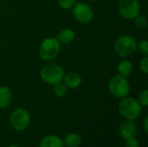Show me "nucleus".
Listing matches in <instances>:
<instances>
[{
  "label": "nucleus",
  "instance_id": "obj_13",
  "mask_svg": "<svg viewBox=\"0 0 148 147\" xmlns=\"http://www.w3.org/2000/svg\"><path fill=\"white\" fill-rule=\"evenodd\" d=\"M134 70V65L129 61H122L117 66V72L118 75L127 78L131 75Z\"/></svg>",
  "mask_w": 148,
  "mask_h": 147
},
{
  "label": "nucleus",
  "instance_id": "obj_1",
  "mask_svg": "<svg viewBox=\"0 0 148 147\" xmlns=\"http://www.w3.org/2000/svg\"><path fill=\"white\" fill-rule=\"evenodd\" d=\"M119 112L126 120H135L141 113V106L133 97H124L119 104Z\"/></svg>",
  "mask_w": 148,
  "mask_h": 147
},
{
  "label": "nucleus",
  "instance_id": "obj_8",
  "mask_svg": "<svg viewBox=\"0 0 148 147\" xmlns=\"http://www.w3.org/2000/svg\"><path fill=\"white\" fill-rule=\"evenodd\" d=\"M74 17L82 23H88L91 22L94 17V11L91 7L85 3H77L72 8Z\"/></svg>",
  "mask_w": 148,
  "mask_h": 147
},
{
  "label": "nucleus",
  "instance_id": "obj_21",
  "mask_svg": "<svg viewBox=\"0 0 148 147\" xmlns=\"http://www.w3.org/2000/svg\"><path fill=\"white\" fill-rule=\"evenodd\" d=\"M139 146H140V143H139L138 139H137L135 137L126 139V142H125V147H139Z\"/></svg>",
  "mask_w": 148,
  "mask_h": 147
},
{
  "label": "nucleus",
  "instance_id": "obj_6",
  "mask_svg": "<svg viewBox=\"0 0 148 147\" xmlns=\"http://www.w3.org/2000/svg\"><path fill=\"white\" fill-rule=\"evenodd\" d=\"M30 122L29 112L24 108H17L10 115V124L14 130L22 132L25 130Z\"/></svg>",
  "mask_w": 148,
  "mask_h": 147
},
{
  "label": "nucleus",
  "instance_id": "obj_3",
  "mask_svg": "<svg viewBox=\"0 0 148 147\" xmlns=\"http://www.w3.org/2000/svg\"><path fill=\"white\" fill-rule=\"evenodd\" d=\"M61 51V43L55 37H48L42 41L40 46L39 54L42 60L52 61L58 56Z\"/></svg>",
  "mask_w": 148,
  "mask_h": 147
},
{
  "label": "nucleus",
  "instance_id": "obj_20",
  "mask_svg": "<svg viewBox=\"0 0 148 147\" xmlns=\"http://www.w3.org/2000/svg\"><path fill=\"white\" fill-rule=\"evenodd\" d=\"M137 48H139L140 52L144 56H147V55H148V41L147 40H141L139 43H137Z\"/></svg>",
  "mask_w": 148,
  "mask_h": 147
},
{
  "label": "nucleus",
  "instance_id": "obj_10",
  "mask_svg": "<svg viewBox=\"0 0 148 147\" xmlns=\"http://www.w3.org/2000/svg\"><path fill=\"white\" fill-rule=\"evenodd\" d=\"M62 81H63V84L67 88H76L82 84V76L78 73L71 72V73H69L68 75L63 76Z\"/></svg>",
  "mask_w": 148,
  "mask_h": 147
},
{
  "label": "nucleus",
  "instance_id": "obj_22",
  "mask_svg": "<svg viewBox=\"0 0 148 147\" xmlns=\"http://www.w3.org/2000/svg\"><path fill=\"white\" fill-rule=\"evenodd\" d=\"M140 69L144 73L147 74L148 73V58L147 56H145L140 62Z\"/></svg>",
  "mask_w": 148,
  "mask_h": 147
},
{
  "label": "nucleus",
  "instance_id": "obj_23",
  "mask_svg": "<svg viewBox=\"0 0 148 147\" xmlns=\"http://www.w3.org/2000/svg\"><path fill=\"white\" fill-rule=\"evenodd\" d=\"M147 124H148V118H146V119H145V120H144V130H145V132H146V133H148Z\"/></svg>",
  "mask_w": 148,
  "mask_h": 147
},
{
  "label": "nucleus",
  "instance_id": "obj_14",
  "mask_svg": "<svg viewBox=\"0 0 148 147\" xmlns=\"http://www.w3.org/2000/svg\"><path fill=\"white\" fill-rule=\"evenodd\" d=\"M56 39L59 41L60 43L69 44L72 42L75 39V32L70 29H64L60 31Z\"/></svg>",
  "mask_w": 148,
  "mask_h": 147
},
{
  "label": "nucleus",
  "instance_id": "obj_2",
  "mask_svg": "<svg viewBox=\"0 0 148 147\" xmlns=\"http://www.w3.org/2000/svg\"><path fill=\"white\" fill-rule=\"evenodd\" d=\"M137 43L138 42L134 36L130 35H123L114 42L115 53L121 57H127L136 51Z\"/></svg>",
  "mask_w": 148,
  "mask_h": 147
},
{
  "label": "nucleus",
  "instance_id": "obj_18",
  "mask_svg": "<svg viewBox=\"0 0 148 147\" xmlns=\"http://www.w3.org/2000/svg\"><path fill=\"white\" fill-rule=\"evenodd\" d=\"M58 4L62 9L70 10L75 4V0H57Z\"/></svg>",
  "mask_w": 148,
  "mask_h": 147
},
{
  "label": "nucleus",
  "instance_id": "obj_4",
  "mask_svg": "<svg viewBox=\"0 0 148 147\" xmlns=\"http://www.w3.org/2000/svg\"><path fill=\"white\" fill-rule=\"evenodd\" d=\"M40 75L42 80L50 85H56L62 81L64 76V71L62 67L56 64L45 65L41 72Z\"/></svg>",
  "mask_w": 148,
  "mask_h": 147
},
{
  "label": "nucleus",
  "instance_id": "obj_7",
  "mask_svg": "<svg viewBox=\"0 0 148 147\" xmlns=\"http://www.w3.org/2000/svg\"><path fill=\"white\" fill-rule=\"evenodd\" d=\"M119 12L126 19H134L140 13V1L119 0Z\"/></svg>",
  "mask_w": 148,
  "mask_h": 147
},
{
  "label": "nucleus",
  "instance_id": "obj_15",
  "mask_svg": "<svg viewBox=\"0 0 148 147\" xmlns=\"http://www.w3.org/2000/svg\"><path fill=\"white\" fill-rule=\"evenodd\" d=\"M82 143V138L79 134L72 133L66 136L63 144L68 147H79Z\"/></svg>",
  "mask_w": 148,
  "mask_h": 147
},
{
  "label": "nucleus",
  "instance_id": "obj_24",
  "mask_svg": "<svg viewBox=\"0 0 148 147\" xmlns=\"http://www.w3.org/2000/svg\"><path fill=\"white\" fill-rule=\"evenodd\" d=\"M8 147H18V146H14V145H12V146H8Z\"/></svg>",
  "mask_w": 148,
  "mask_h": 147
},
{
  "label": "nucleus",
  "instance_id": "obj_17",
  "mask_svg": "<svg viewBox=\"0 0 148 147\" xmlns=\"http://www.w3.org/2000/svg\"><path fill=\"white\" fill-rule=\"evenodd\" d=\"M134 24L140 29H145L147 26V18L144 15H140V13L134 18Z\"/></svg>",
  "mask_w": 148,
  "mask_h": 147
},
{
  "label": "nucleus",
  "instance_id": "obj_16",
  "mask_svg": "<svg viewBox=\"0 0 148 147\" xmlns=\"http://www.w3.org/2000/svg\"><path fill=\"white\" fill-rule=\"evenodd\" d=\"M68 88L62 82L54 85V93L57 97H63L67 94Z\"/></svg>",
  "mask_w": 148,
  "mask_h": 147
},
{
  "label": "nucleus",
  "instance_id": "obj_5",
  "mask_svg": "<svg viewBox=\"0 0 148 147\" xmlns=\"http://www.w3.org/2000/svg\"><path fill=\"white\" fill-rule=\"evenodd\" d=\"M110 93L117 98L127 97L130 93V85L127 78L117 75L113 76L108 82Z\"/></svg>",
  "mask_w": 148,
  "mask_h": 147
},
{
  "label": "nucleus",
  "instance_id": "obj_12",
  "mask_svg": "<svg viewBox=\"0 0 148 147\" xmlns=\"http://www.w3.org/2000/svg\"><path fill=\"white\" fill-rule=\"evenodd\" d=\"M12 94L7 87H0V108H5L11 103Z\"/></svg>",
  "mask_w": 148,
  "mask_h": 147
},
{
  "label": "nucleus",
  "instance_id": "obj_9",
  "mask_svg": "<svg viewBox=\"0 0 148 147\" xmlns=\"http://www.w3.org/2000/svg\"><path fill=\"white\" fill-rule=\"evenodd\" d=\"M138 133V126L134 120H125L119 126V134L124 139H127L134 138Z\"/></svg>",
  "mask_w": 148,
  "mask_h": 147
},
{
  "label": "nucleus",
  "instance_id": "obj_19",
  "mask_svg": "<svg viewBox=\"0 0 148 147\" xmlns=\"http://www.w3.org/2000/svg\"><path fill=\"white\" fill-rule=\"evenodd\" d=\"M139 103L140 104L141 107H147L148 106V91L147 89L143 90L140 95H139V99H138Z\"/></svg>",
  "mask_w": 148,
  "mask_h": 147
},
{
  "label": "nucleus",
  "instance_id": "obj_11",
  "mask_svg": "<svg viewBox=\"0 0 148 147\" xmlns=\"http://www.w3.org/2000/svg\"><path fill=\"white\" fill-rule=\"evenodd\" d=\"M40 147H64V144L60 137L52 134L44 137L41 140Z\"/></svg>",
  "mask_w": 148,
  "mask_h": 147
}]
</instances>
